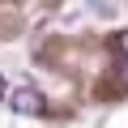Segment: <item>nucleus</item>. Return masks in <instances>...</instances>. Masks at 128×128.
<instances>
[{
  "label": "nucleus",
  "mask_w": 128,
  "mask_h": 128,
  "mask_svg": "<svg viewBox=\"0 0 128 128\" xmlns=\"http://www.w3.org/2000/svg\"><path fill=\"white\" fill-rule=\"evenodd\" d=\"M9 107L17 111V115H43L47 111V98H43V90H34V86H13L9 90Z\"/></svg>",
  "instance_id": "obj_1"
},
{
  "label": "nucleus",
  "mask_w": 128,
  "mask_h": 128,
  "mask_svg": "<svg viewBox=\"0 0 128 128\" xmlns=\"http://www.w3.org/2000/svg\"><path fill=\"white\" fill-rule=\"evenodd\" d=\"M120 60H124V86H128V30L120 34Z\"/></svg>",
  "instance_id": "obj_2"
},
{
  "label": "nucleus",
  "mask_w": 128,
  "mask_h": 128,
  "mask_svg": "<svg viewBox=\"0 0 128 128\" xmlns=\"http://www.w3.org/2000/svg\"><path fill=\"white\" fill-rule=\"evenodd\" d=\"M90 4H94V13H98V17H111V4H107V0H90Z\"/></svg>",
  "instance_id": "obj_3"
},
{
  "label": "nucleus",
  "mask_w": 128,
  "mask_h": 128,
  "mask_svg": "<svg viewBox=\"0 0 128 128\" xmlns=\"http://www.w3.org/2000/svg\"><path fill=\"white\" fill-rule=\"evenodd\" d=\"M9 98V86H4V77H0V102H4Z\"/></svg>",
  "instance_id": "obj_4"
}]
</instances>
